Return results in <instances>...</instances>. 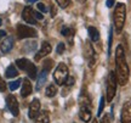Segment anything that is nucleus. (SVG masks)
Segmentation results:
<instances>
[{
    "instance_id": "obj_11",
    "label": "nucleus",
    "mask_w": 131,
    "mask_h": 123,
    "mask_svg": "<svg viewBox=\"0 0 131 123\" xmlns=\"http://www.w3.org/2000/svg\"><path fill=\"white\" fill-rule=\"evenodd\" d=\"M40 113V101L38 99H34L29 105V112L28 116L30 119H35Z\"/></svg>"
},
{
    "instance_id": "obj_32",
    "label": "nucleus",
    "mask_w": 131,
    "mask_h": 123,
    "mask_svg": "<svg viewBox=\"0 0 131 123\" xmlns=\"http://www.w3.org/2000/svg\"><path fill=\"white\" fill-rule=\"evenodd\" d=\"M56 14H57V10H56V7H55V5H52L51 6V16L52 17H55Z\"/></svg>"
},
{
    "instance_id": "obj_20",
    "label": "nucleus",
    "mask_w": 131,
    "mask_h": 123,
    "mask_svg": "<svg viewBox=\"0 0 131 123\" xmlns=\"http://www.w3.org/2000/svg\"><path fill=\"white\" fill-rule=\"evenodd\" d=\"M57 94V87L55 84H50L45 90V95L47 98H53Z\"/></svg>"
},
{
    "instance_id": "obj_36",
    "label": "nucleus",
    "mask_w": 131,
    "mask_h": 123,
    "mask_svg": "<svg viewBox=\"0 0 131 123\" xmlns=\"http://www.w3.org/2000/svg\"><path fill=\"white\" fill-rule=\"evenodd\" d=\"M29 4H32V3H35V1H39V0H27Z\"/></svg>"
},
{
    "instance_id": "obj_38",
    "label": "nucleus",
    "mask_w": 131,
    "mask_h": 123,
    "mask_svg": "<svg viewBox=\"0 0 131 123\" xmlns=\"http://www.w3.org/2000/svg\"><path fill=\"white\" fill-rule=\"evenodd\" d=\"M92 123H98V122H97V119H94V121H92Z\"/></svg>"
},
{
    "instance_id": "obj_19",
    "label": "nucleus",
    "mask_w": 131,
    "mask_h": 123,
    "mask_svg": "<svg viewBox=\"0 0 131 123\" xmlns=\"http://www.w3.org/2000/svg\"><path fill=\"white\" fill-rule=\"evenodd\" d=\"M35 123H50V118H49V113L46 111H42L39 113L37 118H35Z\"/></svg>"
},
{
    "instance_id": "obj_33",
    "label": "nucleus",
    "mask_w": 131,
    "mask_h": 123,
    "mask_svg": "<svg viewBox=\"0 0 131 123\" xmlns=\"http://www.w3.org/2000/svg\"><path fill=\"white\" fill-rule=\"evenodd\" d=\"M112 31H111V34H109V43H108V48H109V52L108 54H111V48H112Z\"/></svg>"
},
{
    "instance_id": "obj_8",
    "label": "nucleus",
    "mask_w": 131,
    "mask_h": 123,
    "mask_svg": "<svg viewBox=\"0 0 131 123\" xmlns=\"http://www.w3.org/2000/svg\"><path fill=\"white\" fill-rule=\"evenodd\" d=\"M84 57L89 62V66L92 68L96 63V52H95L94 46L90 42H85L84 44Z\"/></svg>"
},
{
    "instance_id": "obj_37",
    "label": "nucleus",
    "mask_w": 131,
    "mask_h": 123,
    "mask_svg": "<svg viewBox=\"0 0 131 123\" xmlns=\"http://www.w3.org/2000/svg\"><path fill=\"white\" fill-rule=\"evenodd\" d=\"M78 1H79V3H85L86 0H78Z\"/></svg>"
},
{
    "instance_id": "obj_34",
    "label": "nucleus",
    "mask_w": 131,
    "mask_h": 123,
    "mask_svg": "<svg viewBox=\"0 0 131 123\" xmlns=\"http://www.w3.org/2000/svg\"><path fill=\"white\" fill-rule=\"evenodd\" d=\"M106 4H107L108 7H112L113 4H114V0H107V3H106Z\"/></svg>"
},
{
    "instance_id": "obj_15",
    "label": "nucleus",
    "mask_w": 131,
    "mask_h": 123,
    "mask_svg": "<svg viewBox=\"0 0 131 123\" xmlns=\"http://www.w3.org/2000/svg\"><path fill=\"white\" fill-rule=\"evenodd\" d=\"M12 46H14V38L12 37H6L3 40L1 45H0V50L6 54V52H9L12 49Z\"/></svg>"
},
{
    "instance_id": "obj_6",
    "label": "nucleus",
    "mask_w": 131,
    "mask_h": 123,
    "mask_svg": "<svg viewBox=\"0 0 131 123\" xmlns=\"http://www.w3.org/2000/svg\"><path fill=\"white\" fill-rule=\"evenodd\" d=\"M68 66L64 62L58 63V66L56 67V70L53 72V79L58 85H63L68 78Z\"/></svg>"
},
{
    "instance_id": "obj_23",
    "label": "nucleus",
    "mask_w": 131,
    "mask_h": 123,
    "mask_svg": "<svg viewBox=\"0 0 131 123\" xmlns=\"http://www.w3.org/2000/svg\"><path fill=\"white\" fill-rule=\"evenodd\" d=\"M21 79H17V81H14V82H11L9 84V88H10V90L11 91H14V90H16L17 88H18L19 85H21Z\"/></svg>"
},
{
    "instance_id": "obj_29",
    "label": "nucleus",
    "mask_w": 131,
    "mask_h": 123,
    "mask_svg": "<svg viewBox=\"0 0 131 123\" xmlns=\"http://www.w3.org/2000/svg\"><path fill=\"white\" fill-rule=\"evenodd\" d=\"M5 90H6V83L3 81V78H1V76H0V93H3V91H5Z\"/></svg>"
},
{
    "instance_id": "obj_4",
    "label": "nucleus",
    "mask_w": 131,
    "mask_h": 123,
    "mask_svg": "<svg viewBox=\"0 0 131 123\" xmlns=\"http://www.w3.org/2000/svg\"><path fill=\"white\" fill-rule=\"evenodd\" d=\"M117 85H118V81H117V76H115V72L111 71L107 77V89H106V99L107 101H113L115 93H117Z\"/></svg>"
},
{
    "instance_id": "obj_12",
    "label": "nucleus",
    "mask_w": 131,
    "mask_h": 123,
    "mask_svg": "<svg viewBox=\"0 0 131 123\" xmlns=\"http://www.w3.org/2000/svg\"><path fill=\"white\" fill-rule=\"evenodd\" d=\"M22 18L29 24H35L37 23V20L34 17V11L30 6H26L23 9V12H22Z\"/></svg>"
},
{
    "instance_id": "obj_13",
    "label": "nucleus",
    "mask_w": 131,
    "mask_h": 123,
    "mask_svg": "<svg viewBox=\"0 0 131 123\" xmlns=\"http://www.w3.org/2000/svg\"><path fill=\"white\" fill-rule=\"evenodd\" d=\"M51 50H52V48H51V45L49 44L47 42H44L41 44V48H40V50L35 54V61H39V60H41L42 57H45L46 55H49L50 52H51Z\"/></svg>"
},
{
    "instance_id": "obj_35",
    "label": "nucleus",
    "mask_w": 131,
    "mask_h": 123,
    "mask_svg": "<svg viewBox=\"0 0 131 123\" xmlns=\"http://www.w3.org/2000/svg\"><path fill=\"white\" fill-rule=\"evenodd\" d=\"M4 37H6V32L5 31H0V40L4 38Z\"/></svg>"
},
{
    "instance_id": "obj_22",
    "label": "nucleus",
    "mask_w": 131,
    "mask_h": 123,
    "mask_svg": "<svg viewBox=\"0 0 131 123\" xmlns=\"http://www.w3.org/2000/svg\"><path fill=\"white\" fill-rule=\"evenodd\" d=\"M75 83V79H74V77H68L67 78V81H66L64 85H66V90H69L73 85H74Z\"/></svg>"
},
{
    "instance_id": "obj_16",
    "label": "nucleus",
    "mask_w": 131,
    "mask_h": 123,
    "mask_svg": "<svg viewBox=\"0 0 131 123\" xmlns=\"http://www.w3.org/2000/svg\"><path fill=\"white\" fill-rule=\"evenodd\" d=\"M47 73L49 72L44 71L42 70V72L40 73V76H39V78H38V82H37V87H35V89L39 91V90L42 88V85L45 84V82H46V78H47Z\"/></svg>"
},
{
    "instance_id": "obj_30",
    "label": "nucleus",
    "mask_w": 131,
    "mask_h": 123,
    "mask_svg": "<svg viewBox=\"0 0 131 123\" xmlns=\"http://www.w3.org/2000/svg\"><path fill=\"white\" fill-rule=\"evenodd\" d=\"M37 6H38V9L40 10L41 12H46V11H47V7L44 4H42V3H38Z\"/></svg>"
},
{
    "instance_id": "obj_21",
    "label": "nucleus",
    "mask_w": 131,
    "mask_h": 123,
    "mask_svg": "<svg viewBox=\"0 0 131 123\" xmlns=\"http://www.w3.org/2000/svg\"><path fill=\"white\" fill-rule=\"evenodd\" d=\"M61 34L72 39V37L74 35V29L72 28V27H63V28L61 29Z\"/></svg>"
},
{
    "instance_id": "obj_27",
    "label": "nucleus",
    "mask_w": 131,
    "mask_h": 123,
    "mask_svg": "<svg viewBox=\"0 0 131 123\" xmlns=\"http://www.w3.org/2000/svg\"><path fill=\"white\" fill-rule=\"evenodd\" d=\"M64 50H66V45H64V43H58V45H57V48H56V52L57 54H63L64 52Z\"/></svg>"
},
{
    "instance_id": "obj_26",
    "label": "nucleus",
    "mask_w": 131,
    "mask_h": 123,
    "mask_svg": "<svg viewBox=\"0 0 131 123\" xmlns=\"http://www.w3.org/2000/svg\"><path fill=\"white\" fill-rule=\"evenodd\" d=\"M56 3L58 4V6H60V7L64 9V7H67V6L69 5L70 0H56Z\"/></svg>"
},
{
    "instance_id": "obj_24",
    "label": "nucleus",
    "mask_w": 131,
    "mask_h": 123,
    "mask_svg": "<svg viewBox=\"0 0 131 123\" xmlns=\"http://www.w3.org/2000/svg\"><path fill=\"white\" fill-rule=\"evenodd\" d=\"M104 101H106V99L102 96L101 100H100V107H98V111H97L98 117H100V116H102V112H103V110H104Z\"/></svg>"
},
{
    "instance_id": "obj_14",
    "label": "nucleus",
    "mask_w": 131,
    "mask_h": 123,
    "mask_svg": "<svg viewBox=\"0 0 131 123\" xmlns=\"http://www.w3.org/2000/svg\"><path fill=\"white\" fill-rule=\"evenodd\" d=\"M33 91V87H32V83L29 81L28 78H24L22 81V89H21V95L22 98H27L29 95L32 94Z\"/></svg>"
},
{
    "instance_id": "obj_31",
    "label": "nucleus",
    "mask_w": 131,
    "mask_h": 123,
    "mask_svg": "<svg viewBox=\"0 0 131 123\" xmlns=\"http://www.w3.org/2000/svg\"><path fill=\"white\" fill-rule=\"evenodd\" d=\"M34 17H35V20H42L44 18V16H42L40 12H34Z\"/></svg>"
},
{
    "instance_id": "obj_1",
    "label": "nucleus",
    "mask_w": 131,
    "mask_h": 123,
    "mask_svg": "<svg viewBox=\"0 0 131 123\" xmlns=\"http://www.w3.org/2000/svg\"><path fill=\"white\" fill-rule=\"evenodd\" d=\"M115 76L120 85H126L130 77V70L126 62V56L123 45H118L115 49Z\"/></svg>"
},
{
    "instance_id": "obj_9",
    "label": "nucleus",
    "mask_w": 131,
    "mask_h": 123,
    "mask_svg": "<svg viewBox=\"0 0 131 123\" xmlns=\"http://www.w3.org/2000/svg\"><path fill=\"white\" fill-rule=\"evenodd\" d=\"M6 105H7V109L10 110V112L12 113V116H18L19 106H18V101H17L15 95H12V94L7 95V98H6Z\"/></svg>"
},
{
    "instance_id": "obj_25",
    "label": "nucleus",
    "mask_w": 131,
    "mask_h": 123,
    "mask_svg": "<svg viewBox=\"0 0 131 123\" xmlns=\"http://www.w3.org/2000/svg\"><path fill=\"white\" fill-rule=\"evenodd\" d=\"M52 60H46V61L44 62V66H42V70L44 71H46V72H49L50 70L52 68Z\"/></svg>"
},
{
    "instance_id": "obj_28",
    "label": "nucleus",
    "mask_w": 131,
    "mask_h": 123,
    "mask_svg": "<svg viewBox=\"0 0 131 123\" xmlns=\"http://www.w3.org/2000/svg\"><path fill=\"white\" fill-rule=\"evenodd\" d=\"M111 118H112V115H103V117L101 118V121H100V123H109L111 122Z\"/></svg>"
},
{
    "instance_id": "obj_2",
    "label": "nucleus",
    "mask_w": 131,
    "mask_h": 123,
    "mask_svg": "<svg viewBox=\"0 0 131 123\" xmlns=\"http://www.w3.org/2000/svg\"><path fill=\"white\" fill-rule=\"evenodd\" d=\"M79 117L84 123H89L92 121V113H91V101H90L89 95L83 90V93L80 94L79 98Z\"/></svg>"
},
{
    "instance_id": "obj_17",
    "label": "nucleus",
    "mask_w": 131,
    "mask_h": 123,
    "mask_svg": "<svg viewBox=\"0 0 131 123\" xmlns=\"http://www.w3.org/2000/svg\"><path fill=\"white\" fill-rule=\"evenodd\" d=\"M88 32H89V37H90V39H91V42H98V40H100V32H98L97 28L89 27Z\"/></svg>"
},
{
    "instance_id": "obj_3",
    "label": "nucleus",
    "mask_w": 131,
    "mask_h": 123,
    "mask_svg": "<svg viewBox=\"0 0 131 123\" xmlns=\"http://www.w3.org/2000/svg\"><path fill=\"white\" fill-rule=\"evenodd\" d=\"M114 28L117 31V33H120L124 28L125 20H126V6L123 3H118L114 9Z\"/></svg>"
},
{
    "instance_id": "obj_18",
    "label": "nucleus",
    "mask_w": 131,
    "mask_h": 123,
    "mask_svg": "<svg viewBox=\"0 0 131 123\" xmlns=\"http://www.w3.org/2000/svg\"><path fill=\"white\" fill-rule=\"evenodd\" d=\"M5 76L6 78H14V77L18 76V71L15 65H10L7 68H6V72H5Z\"/></svg>"
},
{
    "instance_id": "obj_7",
    "label": "nucleus",
    "mask_w": 131,
    "mask_h": 123,
    "mask_svg": "<svg viewBox=\"0 0 131 123\" xmlns=\"http://www.w3.org/2000/svg\"><path fill=\"white\" fill-rule=\"evenodd\" d=\"M17 35L19 39L24 38H35L38 35V32L34 28L26 26V24H18L17 26Z\"/></svg>"
},
{
    "instance_id": "obj_5",
    "label": "nucleus",
    "mask_w": 131,
    "mask_h": 123,
    "mask_svg": "<svg viewBox=\"0 0 131 123\" xmlns=\"http://www.w3.org/2000/svg\"><path fill=\"white\" fill-rule=\"evenodd\" d=\"M16 66L18 67L19 70L27 72L29 78L35 79V77H37V67H35V65L33 62L29 61L28 59H18L16 61Z\"/></svg>"
},
{
    "instance_id": "obj_10",
    "label": "nucleus",
    "mask_w": 131,
    "mask_h": 123,
    "mask_svg": "<svg viewBox=\"0 0 131 123\" xmlns=\"http://www.w3.org/2000/svg\"><path fill=\"white\" fill-rule=\"evenodd\" d=\"M120 122L131 123V100L126 101L123 105L122 112H120Z\"/></svg>"
},
{
    "instance_id": "obj_39",
    "label": "nucleus",
    "mask_w": 131,
    "mask_h": 123,
    "mask_svg": "<svg viewBox=\"0 0 131 123\" xmlns=\"http://www.w3.org/2000/svg\"><path fill=\"white\" fill-rule=\"evenodd\" d=\"M1 23H3V20L0 18V26H1Z\"/></svg>"
}]
</instances>
